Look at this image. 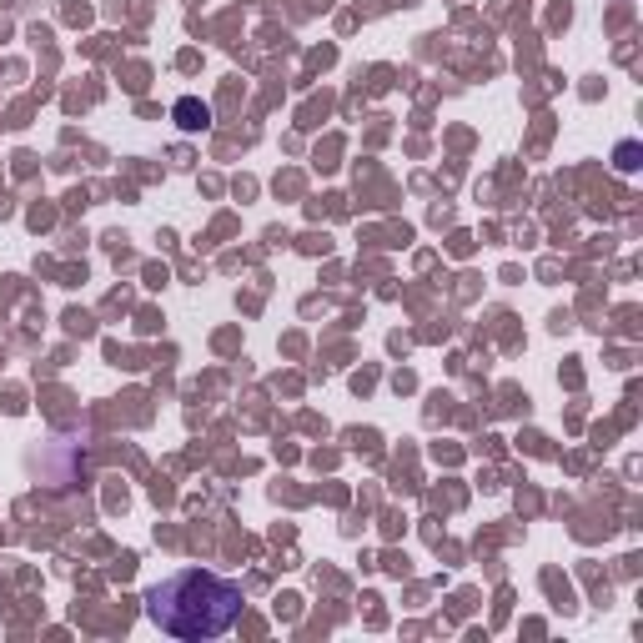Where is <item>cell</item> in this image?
<instances>
[{
  "mask_svg": "<svg viewBox=\"0 0 643 643\" xmlns=\"http://www.w3.org/2000/svg\"><path fill=\"white\" fill-rule=\"evenodd\" d=\"M146 613L171 638H217L242 618V583L206 568H181L146 593Z\"/></svg>",
  "mask_w": 643,
  "mask_h": 643,
  "instance_id": "cell-1",
  "label": "cell"
},
{
  "mask_svg": "<svg viewBox=\"0 0 643 643\" xmlns=\"http://www.w3.org/2000/svg\"><path fill=\"white\" fill-rule=\"evenodd\" d=\"M176 121H181L186 131H201V126L211 121V111H206L196 96H181V101H176Z\"/></svg>",
  "mask_w": 643,
  "mask_h": 643,
  "instance_id": "cell-2",
  "label": "cell"
},
{
  "mask_svg": "<svg viewBox=\"0 0 643 643\" xmlns=\"http://www.w3.org/2000/svg\"><path fill=\"white\" fill-rule=\"evenodd\" d=\"M618 171H638V141H623L618 146Z\"/></svg>",
  "mask_w": 643,
  "mask_h": 643,
  "instance_id": "cell-3",
  "label": "cell"
}]
</instances>
